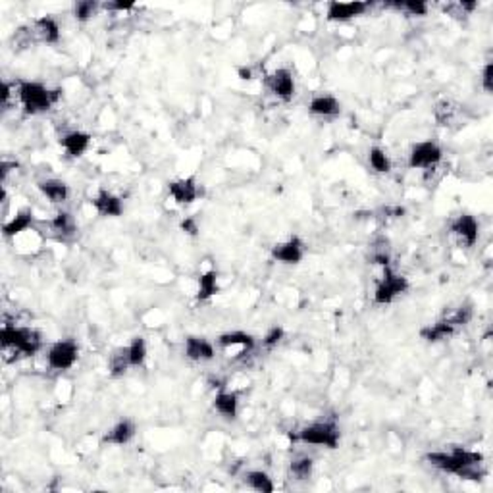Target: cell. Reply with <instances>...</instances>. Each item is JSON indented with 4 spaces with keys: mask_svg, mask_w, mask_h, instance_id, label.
Wrapping results in <instances>:
<instances>
[{
    "mask_svg": "<svg viewBox=\"0 0 493 493\" xmlns=\"http://www.w3.org/2000/svg\"><path fill=\"white\" fill-rule=\"evenodd\" d=\"M451 232L465 246H474L478 243V237H480V226H478V220L472 214L457 216L451 222Z\"/></svg>",
    "mask_w": 493,
    "mask_h": 493,
    "instance_id": "cell-12",
    "label": "cell"
},
{
    "mask_svg": "<svg viewBox=\"0 0 493 493\" xmlns=\"http://www.w3.org/2000/svg\"><path fill=\"white\" fill-rule=\"evenodd\" d=\"M308 112L312 116L336 118L341 114V103L333 95H316L308 103Z\"/></svg>",
    "mask_w": 493,
    "mask_h": 493,
    "instance_id": "cell-19",
    "label": "cell"
},
{
    "mask_svg": "<svg viewBox=\"0 0 493 493\" xmlns=\"http://www.w3.org/2000/svg\"><path fill=\"white\" fill-rule=\"evenodd\" d=\"M284 336H286V330H284L281 326H274V328L268 330L264 339H262V345H264L266 349H274V347H278V345L281 343Z\"/></svg>",
    "mask_w": 493,
    "mask_h": 493,
    "instance_id": "cell-34",
    "label": "cell"
},
{
    "mask_svg": "<svg viewBox=\"0 0 493 493\" xmlns=\"http://www.w3.org/2000/svg\"><path fill=\"white\" fill-rule=\"evenodd\" d=\"M98 10V2H95V0H83V2H78L76 6H73V16H76V20L78 21H87L91 20L93 16L97 14Z\"/></svg>",
    "mask_w": 493,
    "mask_h": 493,
    "instance_id": "cell-32",
    "label": "cell"
},
{
    "mask_svg": "<svg viewBox=\"0 0 493 493\" xmlns=\"http://www.w3.org/2000/svg\"><path fill=\"white\" fill-rule=\"evenodd\" d=\"M370 10V2H339V0H331L326 10V18L328 21H349L355 20L358 16H363Z\"/></svg>",
    "mask_w": 493,
    "mask_h": 493,
    "instance_id": "cell-10",
    "label": "cell"
},
{
    "mask_svg": "<svg viewBox=\"0 0 493 493\" xmlns=\"http://www.w3.org/2000/svg\"><path fill=\"white\" fill-rule=\"evenodd\" d=\"M391 8L399 12L409 14V16H426L428 14V4L424 0H401V2H390Z\"/></svg>",
    "mask_w": 493,
    "mask_h": 493,
    "instance_id": "cell-31",
    "label": "cell"
},
{
    "mask_svg": "<svg viewBox=\"0 0 493 493\" xmlns=\"http://www.w3.org/2000/svg\"><path fill=\"white\" fill-rule=\"evenodd\" d=\"M482 87H484V91H486L487 95L493 91V64L492 62H487V64L484 66V70H482Z\"/></svg>",
    "mask_w": 493,
    "mask_h": 493,
    "instance_id": "cell-35",
    "label": "cell"
},
{
    "mask_svg": "<svg viewBox=\"0 0 493 493\" xmlns=\"http://www.w3.org/2000/svg\"><path fill=\"white\" fill-rule=\"evenodd\" d=\"M182 229L185 232L187 235H199V224H197L195 218H185V220L182 222Z\"/></svg>",
    "mask_w": 493,
    "mask_h": 493,
    "instance_id": "cell-37",
    "label": "cell"
},
{
    "mask_svg": "<svg viewBox=\"0 0 493 493\" xmlns=\"http://www.w3.org/2000/svg\"><path fill=\"white\" fill-rule=\"evenodd\" d=\"M214 409L227 420H235L239 415V395L235 391H220L214 397Z\"/></svg>",
    "mask_w": 493,
    "mask_h": 493,
    "instance_id": "cell-22",
    "label": "cell"
},
{
    "mask_svg": "<svg viewBox=\"0 0 493 493\" xmlns=\"http://www.w3.org/2000/svg\"><path fill=\"white\" fill-rule=\"evenodd\" d=\"M37 189L41 191V195L48 199L54 204H62V202L68 201L70 197V187L68 183L62 182V180H56V177H48V180H41L37 183Z\"/></svg>",
    "mask_w": 493,
    "mask_h": 493,
    "instance_id": "cell-20",
    "label": "cell"
},
{
    "mask_svg": "<svg viewBox=\"0 0 493 493\" xmlns=\"http://www.w3.org/2000/svg\"><path fill=\"white\" fill-rule=\"evenodd\" d=\"M218 293V272L208 270L199 276V289H197V299L199 301H210Z\"/></svg>",
    "mask_w": 493,
    "mask_h": 493,
    "instance_id": "cell-28",
    "label": "cell"
},
{
    "mask_svg": "<svg viewBox=\"0 0 493 493\" xmlns=\"http://www.w3.org/2000/svg\"><path fill=\"white\" fill-rule=\"evenodd\" d=\"M299 442L306 443V445H318L326 449H338L341 442V432H339L338 424L331 420L324 422H312L305 428L299 430Z\"/></svg>",
    "mask_w": 493,
    "mask_h": 493,
    "instance_id": "cell-4",
    "label": "cell"
},
{
    "mask_svg": "<svg viewBox=\"0 0 493 493\" xmlns=\"http://www.w3.org/2000/svg\"><path fill=\"white\" fill-rule=\"evenodd\" d=\"M31 33L35 39L41 41V43H46V45H56L60 41L58 21L51 18V16H43L39 20L33 21Z\"/></svg>",
    "mask_w": 493,
    "mask_h": 493,
    "instance_id": "cell-15",
    "label": "cell"
},
{
    "mask_svg": "<svg viewBox=\"0 0 493 493\" xmlns=\"http://www.w3.org/2000/svg\"><path fill=\"white\" fill-rule=\"evenodd\" d=\"M137 434V426L135 422L131 420H120L110 428L106 434L103 435V445H128V443L135 437Z\"/></svg>",
    "mask_w": 493,
    "mask_h": 493,
    "instance_id": "cell-17",
    "label": "cell"
},
{
    "mask_svg": "<svg viewBox=\"0 0 493 493\" xmlns=\"http://www.w3.org/2000/svg\"><path fill=\"white\" fill-rule=\"evenodd\" d=\"M103 8H106V10H110V12H130V10H133L135 8V4L133 2H106V4H103Z\"/></svg>",
    "mask_w": 493,
    "mask_h": 493,
    "instance_id": "cell-36",
    "label": "cell"
},
{
    "mask_svg": "<svg viewBox=\"0 0 493 493\" xmlns=\"http://www.w3.org/2000/svg\"><path fill=\"white\" fill-rule=\"evenodd\" d=\"M79 347L72 339H62L51 345V349L46 353V364L48 368L56 370V372H66V370L73 368V364L78 363Z\"/></svg>",
    "mask_w": 493,
    "mask_h": 493,
    "instance_id": "cell-6",
    "label": "cell"
},
{
    "mask_svg": "<svg viewBox=\"0 0 493 493\" xmlns=\"http://www.w3.org/2000/svg\"><path fill=\"white\" fill-rule=\"evenodd\" d=\"M0 343L4 351H14L16 355L33 357L43 349V336L26 326L4 324L0 330Z\"/></svg>",
    "mask_w": 493,
    "mask_h": 493,
    "instance_id": "cell-2",
    "label": "cell"
},
{
    "mask_svg": "<svg viewBox=\"0 0 493 493\" xmlns=\"http://www.w3.org/2000/svg\"><path fill=\"white\" fill-rule=\"evenodd\" d=\"M455 330H457V328L451 324V320L442 318L437 320V322H434V324L422 328L420 338L424 339V341H428V343H440V341H445V339L451 338L455 333Z\"/></svg>",
    "mask_w": 493,
    "mask_h": 493,
    "instance_id": "cell-23",
    "label": "cell"
},
{
    "mask_svg": "<svg viewBox=\"0 0 493 493\" xmlns=\"http://www.w3.org/2000/svg\"><path fill=\"white\" fill-rule=\"evenodd\" d=\"M33 222H35V216H33L31 208H21V210H18L10 220L4 222V226H2V235H4L6 239L18 237V235L27 232V229L33 226Z\"/></svg>",
    "mask_w": 493,
    "mask_h": 493,
    "instance_id": "cell-16",
    "label": "cell"
},
{
    "mask_svg": "<svg viewBox=\"0 0 493 493\" xmlns=\"http://www.w3.org/2000/svg\"><path fill=\"white\" fill-rule=\"evenodd\" d=\"M312 470H314V459L308 457V455L295 457V459L289 462V474L293 476V480H297V482L311 480Z\"/></svg>",
    "mask_w": 493,
    "mask_h": 493,
    "instance_id": "cell-26",
    "label": "cell"
},
{
    "mask_svg": "<svg viewBox=\"0 0 493 493\" xmlns=\"http://www.w3.org/2000/svg\"><path fill=\"white\" fill-rule=\"evenodd\" d=\"M245 484L259 493H274V489H276L270 474L264 472V470H249L245 474Z\"/></svg>",
    "mask_w": 493,
    "mask_h": 493,
    "instance_id": "cell-27",
    "label": "cell"
},
{
    "mask_svg": "<svg viewBox=\"0 0 493 493\" xmlns=\"http://www.w3.org/2000/svg\"><path fill=\"white\" fill-rule=\"evenodd\" d=\"M128 351H130L131 368H139V366H143L145 360H147V355H149L147 341H145L143 336H135V338L131 339V343L128 345Z\"/></svg>",
    "mask_w": 493,
    "mask_h": 493,
    "instance_id": "cell-29",
    "label": "cell"
},
{
    "mask_svg": "<svg viewBox=\"0 0 493 493\" xmlns=\"http://www.w3.org/2000/svg\"><path fill=\"white\" fill-rule=\"evenodd\" d=\"M168 195L174 199L177 204H191L201 195V185L197 183L193 175L189 177H180L168 183Z\"/></svg>",
    "mask_w": 493,
    "mask_h": 493,
    "instance_id": "cell-11",
    "label": "cell"
},
{
    "mask_svg": "<svg viewBox=\"0 0 493 493\" xmlns=\"http://www.w3.org/2000/svg\"><path fill=\"white\" fill-rule=\"evenodd\" d=\"M264 85L274 97L281 98L286 103L291 100L293 95H295V78H293L291 70H287V68H278L272 73H268Z\"/></svg>",
    "mask_w": 493,
    "mask_h": 493,
    "instance_id": "cell-9",
    "label": "cell"
},
{
    "mask_svg": "<svg viewBox=\"0 0 493 493\" xmlns=\"http://www.w3.org/2000/svg\"><path fill=\"white\" fill-rule=\"evenodd\" d=\"M368 164L376 174H390L391 172L390 156L382 147H372L368 150Z\"/></svg>",
    "mask_w": 493,
    "mask_h": 493,
    "instance_id": "cell-30",
    "label": "cell"
},
{
    "mask_svg": "<svg viewBox=\"0 0 493 493\" xmlns=\"http://www.w3.org/2000/svg\"><path fill=\"white\" fill-rule=\"evenodd\" d=\"M51 227L58 234L60 239H68V237H73L76 232H78V224H76V218H73L70 212H58L51 220Z\"/></svg>",
    "mask_w": 493,
    "mask_h": 493,
    "instance_id": "cell-24",
    "label": "cell"
},
{
    "mask_svg": "<svg viewBox=\"0 0 493 493\" xmlns=\"http://www.w3.org/2000/svg\"><path fill=\"white\" fill-rule=\"evenodd\" d=\"M272 259L286 266H297L305 259V243L299 235H291L289 239L272 246Z\"/></svg>",
    "mask_w": 493,
    "mask_h": 493,
    "instance_id": "cell-8",
    "label": "cell"
},
{
    "mask_svg": "<svg viewBox=\"0 0 493 493\" xmlns=\"http://www.w3.org/2000/svg\"><path fill=\"white\" fill-rule=\"evenodd\" d=\"M91 202L98 216H103V218H118V216L123 214V201L106 189H100Z\"/></svg>",
    "mask_w": 493,
    "mask_h": 493,
    "instance_id": "cell-14",
    "label": "cell"
},
{
    "mask_svg": "<svg viewBox=\"0 0 493 493\" xmlns=\"http://www.w3.org/2000/svg\"><path fill=\"white\" fill-rule=\"evenodd\" d=\"M60 145L62 149L66 150V155L72 156V158H79L87 152V149L91 147V135L85 133V131H70L66 133L62 139H60Z\"/></svg>",
    "mask_w": 493,
    "mask_h": 493,
    "instance_id": "cell-18",
    "label": "cell"
},
{
    "mask_svg": "<svg viewBox=\"0 0 493 493\" xmlns=\"http://www.w3.org/2000/svg\"><path fill=\"white\" fill-rule=\"evenodd\" d=\"M443 150L435 141H420L412 145L409 152V168L412 170H428L435 168L442 162Z\"/></svg>",
    "mask_w": 493,
    "mask_h": 493,
    "instance_id": "cell-7",
    "label": "cell"
},
{
    "mask_svg": "<svg viewBox=\"0 0 493 493\" xmlns=\"http://www.w3.org/2000/svg\"><path fill=\"white\" fill-rule=\"evenodd\" d=\"M16 95L27 114H41L51 110L54 104L58 103V89H48L46 85L39 81H20L16 87Z\"/></svg>",
    "mask_w": 493,
    "mask_h": 493,
    "instance_id": "cell-3",
    "label": "cell"
},
{
    "mask_svg": "<svg viewBox=\"0 0 493 493\" xmlns=\"http://www.w3.org/2000/svg\"><path fill=\"white\" fill-rule=\"evenodd\" d=\"M218 345H220L222 349H234V347H241L243 355H246V353H251V351L256 347V341H254V338L251 336V333L235 330V331H226V333H222L220 338H218Z\"/></svg>",
    "mask_w": 493,
    "mask_h": 493,
    "instance_id": "cell-21",
    "label": "cell"
},
{
    "mask_svg": "<svg viewBox=\"0 0 493 493\" xmlns=\"http://www.w3.org/2000/svg\"><path fill=\"white\" fill-rule=\"evenodd\" d=\"M409 279L401 276V274L393 272L390 266L383 268V276L378 284L376 291H374V303L376 305H391L399 295L409 291Z\"/></svg>",
    "mask_w": 493,
    "mask_h": 493,
    "instance_id": "cell-5",
    "label": "cell"
},
{
    "mask_svg": "<svg viewBox=\"0 0 493 493\" xmlns=\"http://www.w3.org/2000/svg\"><path fill=\"white\" fill-rule=\"evenodd\" d=\"M449 320H451V324L455 326V328H462V326H467L470 320L474 318V308L472 305H461L457 311L451 314V316H447Z\"/></svg>",
    "mask_w": 493,
    "mask_h": 493,
    "instance_id": "cell-33",
    "label": "cell"
},
{
    "mask_svg": "<svg viewBox=\"0 0 493 493\" xmlns=\"http://www.w3.org/2000/svg\"><path fill=\"white\" fill-rule=\"evenodd\" d=\"M183 353L193 363H208L216 357L214 345L201 336H189L185 339V345H183Z\"/></svg>",
    "mask_w": 493,
    "mask_h": 493,
    "instance_id": "cell-13",
    "label": "cell"
},
{
    "mask_svg": "<svg viewBox=\"0 0 493 493\" xmlns=\"http://www.w3.org/2000/svg\"><path fill=\"white\" fill-rule=\"evenodd\" d=\"M428 465L445 474H455L462 480H482L484 470V455L453 447L451 451H432L424 457Z\"/></svg>",
    "mask_w": 493,
    "mask_h": 493,
    "instance_id": "cell-1",
    "label": "cell"
},
{
    "mask_svg": "<svg viewBox=\"0 0 493 493\" xmlns=\"http://www.w3.org/2000/svg\"><path fill=\"white\" fill-rule=\"evenodd\" d=\"M130 368H131V363H130V351H128V347H118V349L112 351L110 358H108V372H110V376L114 378L123 376V374H125Z\"/></svg>",
    "mask_w": 493,
    "mask_h": 493,
    "instance_id": "cell-25",
    "label": "cell"
}]
</instances>
